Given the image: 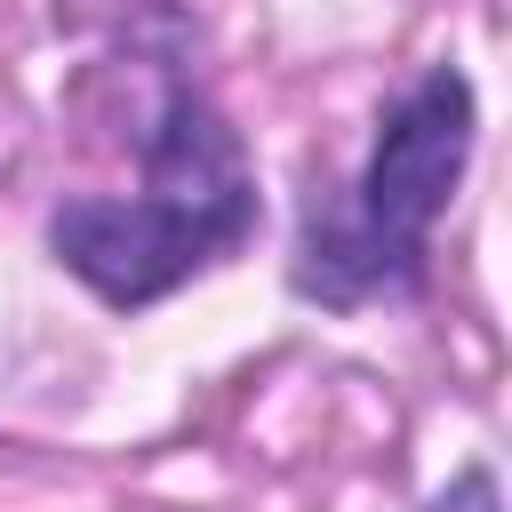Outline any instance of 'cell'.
<instances>
[{
  "instance_id": "6da1fadb",
  "label": "cell",
  "mask_w": 512,
  "mask_h": 512,
  "mask_svg": "<svg viewBox=\"0 0 512 512\" xmlns=\"http://www.w3.org/2000/svg\"><path fill=\"white\" fill-rule=\"evenodd\" d=\"M248 232H256V184H248L240 136L192 88H168L160 120L144 128V192L64 200L48 216L56 264L120 312L160 304L168 288L232 256Z\"/></svg>"
},
{
  "instance_id": "7a4b0ae2",
  "label": "cell",
  "mask_w": 512,
  "mask_h": 512,
  "mask_svg": "<svg viewBox=\"0 0 512 512\" xmlns=\"http://www.w3.org/2000/svg\"><path fill=\"white\" fill-rule=\"evenodd\" d=\"M464 160H472V80L456 64H440L384 112L376 152L352 184V208L312 200L304 240H296V288L328 296V304L416 288L424 240H432Z\"/></svg>"
},
{
  "instance_id": "3957f363",
  "label": "cell",
  "mask_w": 512,
  "mask_h": 512,
  "mask_svg": "<svg viewBox=\"0 0 512 512\" xmlns=\"http://www.w3.org/2000/svg\"><path fill=\"white\" fill-rule=\"evenodd\" d=\"M424 512H504V504H496V480L472 464V472H456V480H448V488H440Z\"/></svg>"
}]
</instances>
